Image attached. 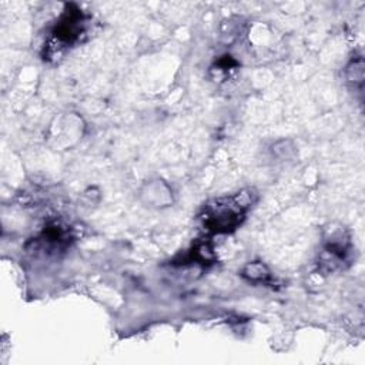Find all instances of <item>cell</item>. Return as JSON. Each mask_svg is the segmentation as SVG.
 Listing matches in <instances>:
<instances>
[{
	"mask_svg": "<svg viewBox=\"0 0 365 365\" xmlns=\"http://www.w3.org/2000/svg\"><path fill=\"white\" fill-rule=\"evenodd\" d=\"M255 197L252 190H241L232 195L210 201L204 205L200 215L204 230L210 234H228L235 231L242 224Z\"/></svg>",
	"mask_w": 365,
	"mask_h": 365,
	"instance_id": "obj_1",
	"label": "cell"
},
{
	"mask_svg": "<svg viewBox=\"0 0 365 365\" xmlns=\"http://www.w3.org/2000/svg\"><path fill=\"white\" fill-rule=\"evenodd\" d=\"M352 241L349 231L339 222H328L322 230L321 252L317 265L322 275L345 269L352 259Z\"/></svg>",
	"mask_w": 365,
	"mask_h": 365,
	"instance_id": "obj_2",
	"label": "cell"
},
{
	"mask_svg": "<svg viewBox=\"0 0 365 365\" xmlns=\"http://www.w3.org/2000/svg\"><path fill=\"white\" fill-rule=\"evenodd\" d=\"M87 16L76 4H66V9L60 14L58 20L50 31L48 56L60 53L63 48H67L80 41V37L86 31Z\"/></svg>",
	"mask_w": 365,
	"mask_h": 365,
	"instance_id": "obj_3",
	"label": "cell"
},
{
	"mask_svg": "<svg viewBox=\"0 0 365 365\" xmlns=\"http://www.w3.org/2000/svg\"><path fill=\"white\" fill-rule=\"evenodd\" d=\"M140 202L151 210H163L174 202V191L163 178H150L138 190Z\"/></svg>",
	"mask_w": 365,
	"mask_h": 365,
	"instance_id": "obj_4",
	"label": "cell"
},
{
	"mask_svg": "<svg viewBox=\"0 0 365 365\" xmlns=\"http://www.w3.org/2000/svg\"><path fill=\"white\" fill-rule=\"evenodd\" d=\"M184 259L194 264H201V265L212 264L215 261V252H214L212 244L205 240L195 242Z\"/></svg>",
	"mask_w": 365,
	"mask_h": 365,
	"instance_id": "obj_5",
	"label": "cell"
},
{
	"mask_svg": "<svg viewBox=\"0 0 365 365\" xmlns=\"http://www.w3.org/2000/svg\"><path fill=\"white\" fill-rule=\"evenodd\" d=\"M241 277L252 284H267L271 281V271L264 262L251 261L242 267Z\"/></svg>",
	"mask_w": 365,
	"mask_h": 365,
	"instance_id": "obj_6",
	"label": "cell"
},
{
	"mask_svg": "<svg viewBox=\"0 0 365 365\" xmlns=\"http://www.w3.org/2000/svg\"><path fill=\"white\" fill-rule=\"evenodd\" d=\"M364 78H365V64L362 56L352 57L351 61L345 67V80L349 86L354 88L362 90L364 86Z\"/></svg>",
	"mask_w": 365,
	"mask_h": 365,
	"instance_id": "obj_7",
	"label": "cell"
},
{
	"mask_svg": "<svg viewBox=\"0 0 365 365\" xmlns=\"http://www.w3.org/2000/svg\"><path fill=\"white\" fill-rule=\"evenodd\" d=\"M272 153L282 160L292 158L295 154V145L289 140H281L275 143V145H272Z\"/></svg>",
	"mask_w": 365,
	"mask_h": 365,
	"instance_id": "obj_8",
	"label": "cell"
}]
</instances>
